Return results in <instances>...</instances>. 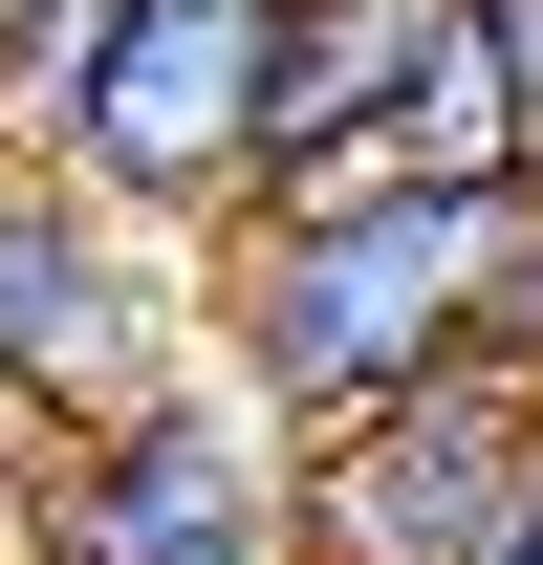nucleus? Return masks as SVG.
Wrapping results in <instances>:
<instances>
[{
	"instance_id": "obj_4",
	"label": "nucleus",
	"mask_w": 543,
	"mask_h": 565,
	"mask_svg": "<svg viewBox=\"0 0 543 565\" xmlns=\"http://www.w3.org/2000/svg\"><path fill=\"white\" fill-rule=\"evenodd\" d=\"M196 349H217V305L174 282V239L109 217L44 131H0V435H87L131 392H174Z\"/></svg>"
},
{
	"instance_id": "obj_5",
	"label": "nucleus",
	"mask_w": 543,
	"mask_h": 565,
	"mask_svg": "<svg viewBox=\"0 0 543 565\" xmlns=\"http://www.w3.org/2000/svg\"><path fill=\"white\" fill-rule=\"evenodd\" d=\"M522 544H543V370L500 349L305 457V565H522Z\"/></svg>"
},
{
	"instance_id": "obj_9",
	"label": "nucleus",
	"mask_w": 543,
	"mask_h": 565,
	"mask_svg": "<svg viewBox=\"0 0 543 565\" xmlns=\"http://www.w3.org/2000/svg\"><path fill=\"white\" fill-rule=\"evenodd\" d=\"M283 565H305V544H283Z\"/></svg>"
},
{
	"instance_id": "obj_3",
	"label": "nucleus",
	"mask_w": 543,
	"mask_h": 565,
	"mask_svg": "<svg viewBox=\"0 0 543 565\" xmlns=\"http://www.w3.org/2000/svg\"><path fill=\"white\" fill-rule=\"evenodd\" d=\"M283 544H305V435L217 349L131 414L44 435V479H22V565H283Z\"/></svg>"
},
{
	"instance_id": "obj_6",
	"label": "nucleus",
	"mask_w": 543,
	"mask_h": 565,
	"mask_svg": "<svg viewBox=\"0 0 543 565\" xmlns=\"http://www.w3.org/2000/svg\"><path fill=\"white\" fill-rule=\"evenodd\" d=\"M478 44H500V87H522V174H543V0H478Z\"/></svg>"
},
{
	"instance_id": "obj_1",
	"label": "nucleus",
	"mask_w": 543,
	"mask_h": 565,
	"mask_svg": "<svg viewBox=\"0 0 543 565\" xmlns=\"http://www.w3.org/2000/svg\"><path fill=\"white\" fill-rule=\"evenodd\" d=\"M500 262H522V196H435L392 152H305V174L196 262V305H217V370L327 457V435L413 414L435 370L500 349Z\"/></svg>"
},
{
	"instance_id": "obj_8",
	"label": "nucleus",
	"mask_w": 543,
	"mask_h": 565,
	"mask_svg": "<svg viewBox=\"0 0 543 565\" xmlns=\"http://www.w3.org/2000/svg\"><path fill=\"white\" fill-rule=\"evenodd\" d=\"M22 479H44V435H0V565H22Z\"/></svg>"
},
{
	"instance_id": "obj_2",
	"label": "nucleus",
	"mask_w": 543,
	"mask_h": 565,
	"mask_svg": "<svg viewBox=\"0 0 543 565\" xmlns=\"http://www.w3.org/2000/svg\"><path fill=\"white\" fill-rule=\"evenodd\" d=\"M44 152L109 217H152L174 262H217L305 174V0H109V44H87Z\"/></svg>"
},
{
	"instance_id": "obj_7",
	"label": "nucleus",
	"mask_w": 543,
	"mask_h": 565,
	"mask_svg": "<svg viewBox=\"0 0 543 565\" xmlns=\"http://www.w3.org/2000/svg\"><path fill=\"white\" fill-rule=\"evenodd\" d=\"M500 370H543V196H522V262H500Z\"/></svg>"
}]
</instances>
